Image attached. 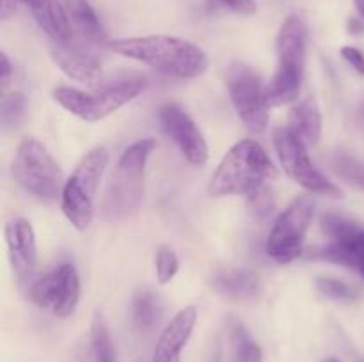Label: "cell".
<instances>
[{
  "mask_svg": "<svg viewBox=\"0 0 364 362\" xmlns=\"http://www.w3.org/2000/svg\"><path fill=\"white\" fill-rule=\"evenodd\" d=\"M315 216V202L308 195L297 197L274 222L267 240V254L279 265L301 258L306 234Z\"/></svg>",
  "mask_w": 364,
  "mask_h": 362,
  "instance_id": "cell-9",
  "label": "cell"
},
{
  "mask_svg": "<svg viewBox=\"0 0 364 362\" xmlns=\"http://www.w3.org/2000/svg\"><path fill=\"white\" fill-rule=\"evenodd\" d=\"M341 57L354 67L358 73L364 75V53L354 46H343L341 48Z\"/></svg>",
  "mask_w": 364,
  "mask_h": 362,
  "instance_id": "cell-30",
  "label": "cell"
},
{
  "mask_svg": "<svg viewBox=\"0 0 364 362\" xmlns=\"http://www.w3.org/2000/svg\"><path fill=\"white\" fill-rule=\"evenodd\" d=\"M162 316V305L153 291H141L134 300V318L142 329H151Z\"/></svg>",
  "mask_w": 364,
  "mask_h": 362,
  "instance_id": "cell-22",
  "label": "cell"
},
{
  "mask_svg": "<svg viewBox=\"0 0 364 362\" xmlns=\"http://www.w3.org/2000/svg\"><path fill=\"white\" fill-rule=\"evenodd\" d=\"M348 31H350L352 34H361V32L364 31L363 21L355 20V18H350V20H348Z\"/></svg>",
  "mask_w": 364,
  "mask_h": 362,
  "instance_id": "cell-33",
  "label": "cell"
},
{
  "mask_svg": "<svg viewBox=\"0 0 364 362\" xmlns=\"http://www.w3.org/2000/svg\"><path fill=\"white\" fill-rule=\"evenodd\" d=\"M25 110H27V99L23 92L13 91L4 96L0 103V119L4 126H20L21 121L25 119Z\"/></svg>",
  "mask_w": 364,
  "mask_h": 362,
  "instance_id": "cell-24",
  "label": "cell"
},
{
  "mask_svg": "<svg viewBox=\"0 0 364 362\" xmlns=\"http://www.w3.org/2000/svg\"><path fill=\"white\" fill-rule=\"evenodd\" d=\"M198 322V309L194 305L183 307L164 327L153 350V362H181V351L187 346Z\"/></svg>",
  "mask_w": 364,
  "mask_h": 362,
  "instance_id": "cell-15",
  "label": "cell"
},
{
  "mask_svg": "<svg viewBox=\"0 0 364 362\" xmlns=\"http://www.w3.org/2000/svg\"><path fill=\"white\" fill-rule=\"evenodd\" d=\"M326 362H340V361H336V358H327Z\"/></svg>",
  "mask_w": 364,
  "mask_h": 362,
  "instance_id": "cell-35",
  "label": "cell"
},
{
  "mask_svg": "<svg viewBox=\"0 0 364 362\" xmlns=\"http://www.w3.org/2000/svg\"><path fill=\"white\" fill-rule=\"evenodd\" d=\"M308 27L299 14H290L281 25L276 39L277 70L267 84L270 106H283L295 102L301 94L306 64Z\"/></svg>",
  "mask_w": 364,
  "mask_h": 362,
  "instance_id": "cell-4",
  "label": "cell"
},
{
  "mask_svg": "<svg viewBox=\"0 0 364 362\" xmlns=\"http://www.w3.org/2000/svg\"><path fill=\"white\" fill-rule=\"evenodd\" d=\"M109 165V151L103 146L89 149L73 172L64 181L60 209L68 222L78 231H85L95 219V201L100 181Z\"/></svg>",
  "mask_w": 364,
  "mask_h": 362,
  "instance_id": "cell-5",
  "label": "cell"
},
{
  "mask_svg": "<svg viewBox=\"0 0 364 362\" xmlns=\"http://www.w3.org/2000/svg\"><path fill=\"white\" fill-rule=\"evenodd\" d=\"M231 341H233L235 358H237V362H262V348L249 336L247 330L240 323H235L233 329H231Z\"/></svg>",
  "mask_w": 364,
  "mask_h": 362,
  "instance_id": "cell-23",
  "label": "cell"
},
{
  "mask_svg": "<svg viewBox=\"0 0 364 362\" xmlns=\"http://www.w3.org/2000/svg\"><path fill=\"white\" fill-rule=\"evenodd\" d=\"M316 290L327 298H334V300H354L358 297V291L350 286V284L343 283L338 279H318L316 280Z\"/></svg>",
  "mask_w": 364,
  "mask_h": 362,
  "instance_id": "cell-27",
  "label": "cell"
},
{
  "mask_svg": "<svg viewBox=\"0 0 364 362\" xmlns=\"http://www.w3.org/2000/svg\"><path fill=\"white\" fill-rule=\"evenodd\" d=\"M274 148L281 167L294 183L311 194L327 195V197H341V190L331 183L315 167L309 158L306 144L288 126H279L274 130Z\"/></svg>",
  "mask_w": 364,
  "mask_h": 362,
  "instance_id": "cell-8",
  "label": "cell"
},
{
  "mask_svg": "<svg viewBox=\"0 0 364 362\" xmlns=\"http://www.w3.org/2000/svg\"><path fill=\"white\" fill-rule=\"evenodd\" d=\"M220 6L228 7L230 11L237 14H244V16H249V14L256 13V4L255 0H217Z\"/></svg>",
  "mask_w": 364,
  "mask_h": 362,
  "instance_id": "cell-29",
  "label": "cell"
},
{
  "mask_svg": "<svg viewBox=\"0 0 364 362\" xmlns=\"http://www.w3.org/2000/svg\"><path fill=\"white\" fill-rule=\"evenodd\" d=\"M178 270H180V259H178L176 252L169 247H160L155 254V272L156 279L160 284H167L176 277Z\"/></svg>",
  "mask_w": 364,
  "mask_h": 362,
  "instance_id": "cell-25",
  "label": "cell"
},
{
  "mask_svg": "<svg viewBox=\"0 0 364 362\" xmlns=\"http://www.w3.org/2000/svg\"><path fill=\"white\" fill-rule=\"evenodd\" d=\"M11 73H13V66H11L6 53H2V55H0V80H2V87H6L7 82H9Z\"/></svg>",
  "mask_w": 364,
  "mask_h": 362,
  "instance_id": "cell-31",
  "label": "cell"
},
{
  "mask_svg": "<svg viewBox=\"0 0 364 362\" xmlns=\"http://www.w3.org/2000/svg\"><path fill=\"white\" fill-rule=\"evenodd\" d=\"M322 227L331 236V241L323 247L313 251L311 258L338 263L347 268L355 270L364 277V229L352 220L338 215H326Z\"/></svg>",
  "mask_w": 364,
  "mask_h": 362,
  "instance_id": "cell-12",
  "label": "cell"
},
{
  "mask_svg": "<svg viewBox=\"0 0 364 362\" xmlns=\"http://www.w3.org/2000/svg\"><path fill=\"white\" fill-rule=\"evenodd\" d=\"M249 208H251L252 215H255L256 219H265V216L274 209L272 190L263 185L258 190L252 192V194L249 195Z\"/></svg>",
  "mask_w": 364,
  "mask_h": 362,
  "instance_id": "cell-28",
  "label": "cell"
},
{
  "mask_svg": "<svg viewBox=\"0 0 364 362\" xmlns=\"http://www.w3.org/2000/svg\"><path fill=\"white\" fill-rule=\"evenodd\" d=\"M50 55L57 67L71 80L91 85V87L102 85V62L87 46L73 43L71 39L70 41H53L50 46Z\"/></svg>",
  "mask_w": 364,
  "mask_h": 362,
  "instance_id": "cell-14",
  "label": "cell"
},
{
  "mask_svg": "<svg viewBox=\"0 0 364 362\" xmlns=\"http://www.w3.org/2000/svg\"><path fill=\"white\" fill-rule=\"evenodd\" d=\"M64 6L70 14L73 28L87 45H102L107 41L102 21L87 0H64Z\"/></svg>",
  "mask_w": 364,
  "mask_h": 362,
  "instance_id": "cell-19",
  "label": "cell"
},
{
  "mask_svg": "<svg viewBox=\"0 0 364 362\" xmlns=\"http://www.w3.org/2000/svg\"><path fill=\"white\" fill-rule=\"evenodd\" d=\"M322 112L318 103L313 98H306L295 103L288 116V128L301 138L304 144H316L322 137Z\"/></svg>",
  "mask_w": 364,
  "mask_h": 362,
  "instance_id": "cell-18",
  "label": "cell"
},
{
  "mask_svg": "<svg viewBox=\"0 0 364 362\" xmlns=\"http://www.w3.org/2000/svg\"><path fill=\"white\" fill-rule=\"evenodd\" d=\"M355 4V9L359 11V14L364 18V0H354Z\"/></svg>",
  "mask_w": 364,
  "mask_h": 362,
  "instance_id": "cell-34",
  "label": "cell"
},
{
  "mask_svg": "<svg viewBox=\"0 0 364 362\" xmlns=\"http://www.w3.org/2000/svg\"><path fill=\"white\" fill-rule=\"evenodd\" d=\"M18 2H21V0H0V18L7 20V18L13 16L16 13Z\"/></svg>",
  "mask_w": 364,
  "mask_h": 362,
  "instance_id": "cell-32",
  "label": "cell"
},
{
  "mask_svg": "<svg viewBox=\"0 0 364 362\" xmlns=\"http://www.w3.org/2000/svg\"><path fill=\"white\" fill-rule=\"evenodd\" d=\"M89 362H116L112 339L105 318L96 312L91 323V339H89Z\"/></svg>",
  "mask_w": 364,
  "mask_h": 362,
  "instance_id": "cell-21",
  "label": "cell"
},
{
  "mask_svg": "<svg viewBox=\"0 0 364 362\" xmlns=\"http://www.w3.org/2000/svg\"><path fill=\"white\" fill-rule=\"evenodd\" d=\"M272 160L256 141L245 138L237 142L220 160L208 183L212 197L251 195L274 176Z\"/></svg>",
  "mask_w": 364,
  "mask_h": 362,
  "instance_id": "cell-3",
  "label": "cell"
},
{
  "mask_svg": "<svg viewBox=\"0 0 364 362\" xmlns=\"http://www.w3.org/2000/svg\"><path fill=\"white\" fill-rule=\"evenodd\" d=\"M333 167L338 174H340L343 180H347L348 183L354 185V187L364 190V165L359 163L358 160H354L352 156L347 155H338L333 160Z\"/></svg>",
  "mask_w": 364,
  "mask_h": 362,
  "instance_id": "cell-26",
  "label": "cell"
},
{
  "mask_svg": "<svg viewBox=\"0 0 364 362\" xmlns=\"http://www.w3.org/2000/svg\"><path fill=\"white\" fill-rule=\"evenodd\" d=\"M164 131L173 138L174 144L180 148L181 155L188 163L203 167L208 162V144L203 137L201 130L191 116L180 105L167 103L159 112Z\"/></svg>",
  "mask_w": 364,
  "mask_h": 362,
  "instance_id": "cell-13",
  "label": "cell"
},
{
  "mask_svg": "<svg viewBox=\"0 0 364 362\" xmlns=\"http://www.w3.org/2000/svg\"><path fill=\"white\" fill-rule=\"evenodd\" d=\"M21 2L27 4L34 20L53 41L73 39L75 28L64 2L60 0H21Z\"/></svg>",
  "mask_w": 364,
  "mask_h": 362,
  "instance_id": "cell-17",
  "label": "cell"
},
{
  "mask_svg": "<svg viewBox=\"0 0 364 362\" xmlns=\"http://www.w3.org/2000/svg\"><path fill=\"white\" fill-rule=\"evenodd\" d=\"M11 172L16 183L39 201L53 202L63 194V170L38 138L27 137L18 144Z\"/></svg>",
  "mask_w": 364,
  "mask_h": 362,
  "instance_id": "cell-7",
  "label": "cell"
},
{
  "mask_svg": "<svg viewBox=\"0 0 364 362\" xmlns=\"http://www.w3.org/2000/svg\"><path fill=\"white\" fill-rule=\"evenodd\" d=\"M155 138H141L123 151L102 199V216L109 222L134 215L144 199L146 165L155 151Z\"/></svg>",
  "mask_w": 364,
  "mask_h": 362,
  "instance_id": "cell-2",
  "label": "cell"
},
{
  "mask_svg": "<svg viewBox=\"0 0 364 362\" xmlns=\"http://www.w3.org/2000/svg\"><path fill=\"white\" fill-rule=\"evenodd\" d=\"M226 82L235 110L245 126L255 133L265 131L270 105L267 99V85L262 84L258 73L247 64L235 62L228 70Z\"/></svg>",
  "mask_w": 364,
  "mask_h": 362,
  "instance_id": "cell-10",
  "label": "cell"
},
{
  "mask_svg": "<svg viewBox=\"0 0 364 362\" xmlns=\"http://www.w3.org/2000/svg\"><path fill=\"white\" fill-rule=\"evenodd\" d=\"M212 286L223 297L245 300L258 293V275L251 270H230L212 280Z\"/></svg>",
  "mask_w": 364,
  "mask_h": 362,
  "instance_id": "cell-20",
  "label": "cell"
},
{
  "mask_svg": "<svg viewBox=\"0 0 364 362\" xmlns=\"http://www.w3.org/2000/svg\"><path fill=\"white\" fill-rule=\"evenodd\" d=\"M144 89V80L139 77H127L112 84H102L92 91H82L77 87L59 85L53 89V99L77 116L78 119L95 123L109 117L110 114L117 112L121 106L137 98Z\"/></svg>",
  "mask_w": 364,
  "mask_h": 362,
  "instance_id": "cell-6",
  "label": "cell"
},
{
  "mask_svg": "<svg viewBox=\"0 0 364 362\" xmlns=\"http://www.w3.org/2000/svg\"><path fill=\"white\" fill-rule=\"evenodd\" d=\"M28 298L41 309H48L57 318H68L80 300V277L70 263H63L28 287Z\"/></svg>",
  "mask_w": 364,
  "mask_h": 362,
  "instance_id": "cell-11",
  "label": "cell"
},
{
  "mask_svg": "<svg viewBox=\"0 0 364 362\" xmlns=\"http://www.w3.org/2000/svg\"><path fill=\"white\" fill-rule=\"evenodd\" d=\"M6 241L14 273L20 280L27 279L38 261L34 227L25 219L11 220L6 226Z\"/></svg>",
  "mask_w": 364,
  "mask_h": 362,
  "instance_id": "cell-16",
  "label": "cell"
},
{
  "mask_svg": "<svg viewBox=\"0 0 364 362\" xmlns=\"http://www.w3.org/2000/svg\"><path fill=\"white\" fill-rule=\"evenodd\" d=\"M114 53L151 66L176 78H199L208 70V55L187 39L174 35H139L119 38L107 43Z\"/></svg>",
  "mask_w": 364,
  "mask_h": 362,
  "instance_id": "cell-1",
  "label": "cell"
}]
</instances>
